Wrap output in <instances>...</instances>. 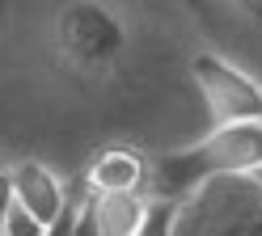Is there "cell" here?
<instances>
[{
	"mask_svg": "<svg viewBox=\"0 0 262 236\" xmlns=\"http://www.w3.org/2000/svg\"><path fill=\"white\" fill-rule=\"evenodd\" d=\"M55 46L76 72H102L127 51V26L110 5L80 0V5H68L59 13Z\"/></svg>",
	"mask_w": 262,
	"mask_h": 236,
	"instance_id": "7a4b0ae2",
	"label": "cell"
},
{
	"mask_svg": "<svg viewBox=\"0 0 262 236\" xmlns=\"http://www.w3.org/2000/svg\"><path fill=\"white\" fill-rule=\"evenodd\" d=\"M13 207H17V198H13V169H5V164H0V228L9 224Z\"/></svg>",
	"mask_w": 262,
	"mask_h": 236,
	"instance_id": "9c48e42d",
	"label": "cell"
},
{
	"mask_svg": "<svg viewBox=\"0 0 262 236\" xmlns=\"http://www.w3.org/2000/svg\"><path fill=\"white\" fill-rule=\"evenodd\" d=\"M250 181H254V185H258V190H262V164H258V169H254V173H250Z\"/></svg>",
	"mask_w": 262,
	"mask_h": 236,
	"instance_id": "30bf717a",
	"label": "cell"
},
{
	"mask_svg": "<svg viewBox=\"0 0 262 236\" xmlns=\"http://www.w3.org/2000/svg\"><path fill=\"white\" fill-rule=\"evenodd\" d=\"M173 236H262V190L250 177H216L178 202Z\"/></svg>",
	"mask_w": 262,
	"mask_h": 236,
	"instance_id": "6da1fadb",
	"label": "cell"
},
{
	"mask_svg": "<svg viewBox=\"0 0 262 236\" xmlns=\"http://www.w3.org/2000/svg\"><path fill=\"white\" fill-rule=\"evenodd\" d=\"M51 228H42L34 215H26L21 207H13V215H9V224L0 228V236H47Z\"/></svg>",
	"mask_w": 262,
	"mask_h": 236,
	"instance_id": "ba28073f",
	"label": "cell"
},
{
	"mask_svg": "<svg viewBox=\"0 0 262 236\" xmlns=\"http://www.w3.org/2000/svg\"><path fill=\"white\" fill-rule=\"evenodd\" d=\"M148 181V156L136 148L114 144L102 148L85 169V198H106V194H144Z\"/></svg>",
	"mask_w": 262,
	"mask_h": 236,
	"instance_id": "5b68a950",
	"label": "cell"
},
{
	"mask_svg": "<svg viewBox=\"0 0 262 236\" xmlns=\"http://www.w3.org/2000/svg\"><path fill=\"white\" fill-rule=\"evenodd\" d=\"M173 224H178V202H161V198H152L148 224H144L140 236H173Z\"/></svg>",
	"mask_w": 262,
	"mask_h": 236,
	"instance_id": "52a82bcc",
	"label": "cell"
},
{
	"mask_svg": "<svg viewBox=\"0 0 262 236\" xmlns=\"http://www.w3.org/2000/svg\"><path fill=\"white\" fill-rule=\"evenodd\" d=\"M89 202H93L102 236H140L144 224H148V211H152L148 194H106V198H89Z\"/></svg>",
	"mask_w": 262,
	"mask_h": 236,
	"instance_id": "8992f818",
	"label": "cell"
},
{
	"mask_svg": "<svg viewBox=\"0 0 262 236\" xmlns=\"http://www.w3.org/2000/svg\"><path fill=\"white\" fill-rule=\"evenodd\" d=\"M190 76L203 93V106L211 114V127H237L262 123V84L216 51H199L190 59Z\"/></svg>",
	"mask_w": 262,
	"mask_h": 236,
	"instance_id": "3957f363",
	"label": "cell"
},
{
	"mask_svg": "<svg viewBox=\"0 0 262 236\" xmlns=\"http://www.w3.org/2000/svg\"><path fill=\"white\" fill-rule=\"evenodd\" d=\"M13 198L26 215H34L42 228H51L63 219V211L72 207L68 185L55 169H47L42 160H17L13 164Z\"/></svg>",
	"mask_w": 262,
	"mask_h": 236,
	"instance_id": "277c9868",
	"label": "cell"
}]
</instances>
